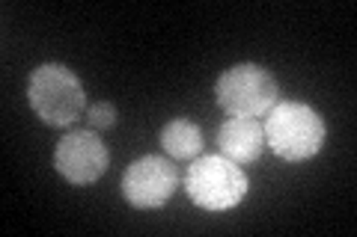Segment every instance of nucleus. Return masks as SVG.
Instances as JSON below:
<instances>
[{"label": "nucleus", "instance_id": "obj_1", "mask_svg": "<svg viewBox=\"0 0 357 237\" xmlns=\"http://www.w3.org/2000/svg\"><path fill=\"white\" fill-rule=\"evenodd\" d=\"M265 145L289 163L312 161L328 140V125L304 101H283L265 113Z\"/></svg>", "mask_w": 357, "mask_h": 237}, {"label": "nucleus", "instance_id": "obj_2", "mask_svg": "<svg viewBox=\"0 0 357 237\" xmlns=\"http://www.w3.org/2000/svg\"><path fill=\"white\" fill-rule=\"evenodd\" d=\"M27 101L36 119H42L48 128H66L75 119H81L86 107V92L69 65L42 63L30 72Z\"/></svg>", "mask_w": 357, "mask_h": 237}, {"label": "nucleus", "instance_id": "obj_3", "mask_svg": "<svg viewBox=\"0 0 357 237\" xmlns=\"http://www.w3.org/2000/svg\"><path fill=\"white\" fill-rule=\"evenodd\" d=\"M185 193L197 208L208 213L232 211L248 196V175L238 163L223 154H199L188 166Z\"/></svg>", "mask_w": 357, "mask_h": 237}, {"label": "nucleus", "instance_id": "obj_4", "mask_svg": "<svg viewBox=\"0 0 357 237\" xmlns=\"http://www.w3.org/2000/svg\"><path fill=\"white\" fill-rule=\"evenodd\" d=\"M280 86L265 65L238 63L227 69L215 83V101L227 116L259 119L277 104Z\"/></svg>", "mask_w": 357, "mask_h": 237}, {"label": "nucleus", "instance_id": "obj_5", "mask_svg": "<svg viewBox=\"0 0 357 237\" xmlns=\"http://www.w3.org/2000/svg\"><path fill=\"white\" fill-rule=\"evenodd\" d=\"M122 199L137 211H158L178 190V169L173 157L143 154L122 172Z\"/></svg>", "mask_w": 357, "mask_h": 237}, {"label": "nucleus", "instance_id": "obj_6", "mask_svg": "<svg viewBox=\"0 0 357 237\" xmlns=\"http://www.w3.org/2000/svg\"><path fill=\"white\" fill-rule=\"evenodd\" d=\"M110 152L93 131H69L54 149V169L75 187H89L107 172Z\"/></svg>", "mask_w": 357, "mask_h": 237}, {"label": "nucleus", "instance_id": "obj_7", "mask_svg": "<svg viewBox=\"0 0 357 237\" xmlns=\"http://www.w3.org/2000/svg\"><path fill=\"white\" fill-rule=\"evenodd\" d=\"M218 149L223 157H229L238 166H250L259 161L265 149V131L256 119L229 116L218 131Z\"/></svg>", "mask_w": 357, "mask_h": 237}, {"label": "nucleus", "instance_id": "obj_8", "mask_svg": "<svg viewBox=\"0 0 357 237\" xmlns=\"http://www.w3.org/2000/svg\"><path fill=\"white\" fill-rule=\"evenodd\" d=\"M161 149L173 161H194L203 154V131L191 119H170L161 128Z\"/></svg>", "mask_w": 357, "mask_h": 237}, {"label": "nucleus", "instance_id": "obj_9", "mask_svg": "<svg viewBox=\"0 0 357 237\" xmlns=\"http://www.w3.org/2000/svg\"><path fill=\"white\" fill-rule=\"evenodd\" d=\"M86 122L89 128H114L116 125V107L110 101H98V104L86 107Z\"/></svg>", "mask_w": 357, "mask_h": 237}]
</instances>
